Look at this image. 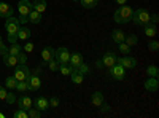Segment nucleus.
Instances as JSON below:
<instances>
[{
  "label": "nucleus",
  "mask_w": 159,
  "mask_h": 118,
  "mask_svg": "<svg viewBox=\"0 0 159 118\" xmlns=\"http://www.w3.org/2000/svg\"><path fill=\"white\" fill-rule=\"evenodd\" d=\"M132 13H134V10H132L129 5H119L118 10L115 11V15H113V21L116 24H126L132 19Z\"/></svg>",
  "instance_id": "nucleus-1"
},
{
  "label": "nucleus",
  "mask_w": 159,
  "mask_h": 118,
  "mask_svg": "<svg viewBox=\"0 0 159 118\" xmlns=\"http://www.w3.org/2000/svg\"><path fill=\"white\" fill-rule=\"evenodd\" d=\"M19 27H21V24H19L18 18L10 16V18L5 19V29H7V32H8V40H10V43H16V42H18V31H19Z\"/></svg>",
  "instance_id": "nucleus-2"
},
{
  "label": "nucleus",
  "mask_w": 159,
  "mask_h": 118,
  "mask_svg": "<svg viewBox=\"0 0 159 118\" xmlns=\"http://www.w3.org/2000/svg\"><path fill=\"white\" fill-rule=\"evenodd\" d=\"M132 22H134L135 26H145L147 22H150V13L148 10L145 8H137L134 13H132Z\"/></svg>",
  "instance_id": "nucleus-3"
},
{
  "label": "nucleus",
  "mask_w": 159,
  "mask_h": 118,
  "mask_svg": "<svg viewBox=\"0 0 159 118\" xmlns=\"http://www.w3.org/2000/svg\"><path fill=\"white\" fill-rule=\"evenodd\" d=\"M30 69L27 67L25 64H18L16 67H15V78L19 82V80H29V77H30Z\"/></svg>",
  "instance_id": "nucleus-4"
},
{
  "label": "nucleus",
  "mask_w": 159,
  "mask_h": 118,
  "mask_svg": "<svg viewBox=\"0 0 159 118\" xmlns=\"http://www.w3.org/2000/svg\"><path fill=\"white\" fill-rule=\"evenodd\" d=\"M54 59H56L59 64H65V62H69V59H70V51H69V48L61 46V48L54 50Z\"/></svg>",
  "instance_id": "nucleus-5"
},
{
  "label": "nucleus",
  "mask_w": 159,
  "mask_h": 118,
  "mask_svg": "<svg viewBox=\"0 0 159 118\" xmlns=\"http://www.w3.org/2000/svg\"><path fill=\"white\" fill-rule=\"evenodd\" d=\"M108 69H110V75L115 78L116 82H121V80H124L126 69L123 67L121 64H115V65H111V67H108Z\"/></svg>",
  "instance_id": "nucleus-6"
},
{
  "label": "nucleus",
  "mask_w": 159,
  "mask_h": 118,
  "mask_svg": "<svg viewBox=\"0 0 159 118\" xmlns=\"http://www.w3.org/2000/svg\"><path fill=\"white\" fill-rule=\"evenodd\" d=\"M116 64H121L124 69H135L137 67V59L124 54V58H116Z\"/></svg>",
  "instance_id": "nucleus-7"
},
{
  "label": "nucleus",
  "mask_w": 159,
  "mask_h": 118,
  "mask_svg": "<svg viewBox=\"0 0 159 118\" xmlns=\"http://www.w3.org/2000/svg\"><path fill=\"white\" fill-rule=\"evenodd\" d=\"M16 102H18L19 109H22V110H25V112H27L30 107H34V99H32L30 96H27V94H21V96L16 99Z\"/></svg>",
  "instance_id": "nucleus-8"
},
{
  "label": "nucleus",
  "mask_w": 159,
  "mask_h": 118,
  "mask_svg": "<svg viewBox=\"0 0 159 118\" xmlns=\"http://www.w3.org/2000/svg\"><path fill=\"white\" fill-rule=\"evenodd\" d=\"M32 10H34L32 2H29V0H19V3H18V11H19V15L27 16Z\"/></svg>",
  "instance_id": "nucleus-9"
},
{
  "label": "nucleus",
  "mask_w": 159,
  "mask_h": 118,
  "mask_svg": "<svg viewBox=\"0 0 159 118\" xmlns=\"http://www.w3.org/2000/svg\"><path fill=\"white\" fill-rule=\"evenodd\" d=\"M27 83H29V91H30V93H34V91H38L40 86H42V80H40V77H38V75H34V73H30Z\"/></svg>",
  "instance_id": "nucleus-10"
},
{
  "label": "nucleus",
  "mask_w": 159,
  "mask_h": 118,
  "mask_svg": "<svg viewBox=\"0 0 159 118\" xmlns=\"http://www.w3.org/2000/svg\"><path fill=\"white\" fill-rule=\"evenodd\" d=\"M145 89L150 91V93H156L159 89V82H157V77H148V80L145 82Z\"/></svg>",
  "instance_id": "nucleus-11"
},
{
  "label": "nucleus",
  "mask_w": 159,
  "mask_h": 118,
  "mask_svg": "<svg viewBox=\"0 0 159 118\" xmlns=\"http://www.w3.org/2000/svg\"><path fill=\"white\" fill-rule=\"evenodd\" d=\"M34 104H35V109H38L40 112H45V110H48V107H49V102H48V99H46L45 96H38Z\"/></svg>",
  "instance_id": "nucleus-12"
},
{
  "label": "nucleus",
  "mask_w": 159,
  "mask_h": 118,
  "mask_svg": "<svg viewBox=\"0 0 159 118\" xmlns=\"http://www.w3.org/2000/svg\"><path fill=\"white\" fill-rule=\"evenodd\" d=\"M13 7L11 5H8V3H5V2H0V18H10V16H13Z\"/></svg>",
  "instance_id": "nucleus-13"
},
{
  "label": "nucleus",
  "mask_w": 159,
  "mask_h": 118,
  "mask_svg": "<svg viewBox=\"0 0 159 118\" xmlns=\"http://www.w3.org/2000/svg\"><path fill=\"white\" fill-rule=\"evenodd\" d=\"M102 62H103V67H111V65L116 64V56L115 53L111 51V53H105L102 56Z\"/></svg>",
  "instance_id": "nucleus-14"
},
{
  "label": "nucleus",
  "mask_w": 159,
  "mask_h": 118,
  "mask_svg": "<svg viewBox=\"0 0 159 118\" xmlns=\"http://www.w3.org/2000/svg\"><path fill=\"white\" fill-rule=\"evenodd\" d=\"M143 31H145V35L147 37H154L157 34V26L153 24V22H147L145 26H142Z\"/></svg>",
  "instance_id": "nucleus-15"
},
{
  "label": "nucleus",
  "mask_w": 159,
  "mask_h": 118,
  "mask_svg": "<svg viewBox=\"0 0 159 118\" xmlns=\"http://www.w3.org/2000/svg\"><path fill=\"white\" fill-rule=\"evenodd\" d=\"M30 35H32V31L29 27H25V26H21L18 31V40H29Z\"/></svg>",
  "instance_id": "nucleus-16"
},
{
  "label": "nucleus",
  "mask_w": 159,
  "mask_h": 118,
  "mask_svg": "<svg viewBox=\"0 0 159 118\" xmlns=\"http://www.w3.org/2000/svg\"><path fill=\"white\" fill-rule=\"evenodd\" d=\"M52 58H54V50H52L51 46H45L42 50V59H43V64H46L48 61H51Z\"/></svg>",
  "instance_id": "nucleus-17"
},
{
  "label": "nucleus",
  "mask_w": 159,
  "mask_h": 118,
  "mask_svg": "<svg viewBox=\"0 0 159 118\" xmlns=\"http://www.w3.org/2000/svg\"><path fill=\"white\" fill-rule=\"evenodd\" d=\"M2 58H3V62H5L7 67H16V65H18V58H16V56L7 53V54H3Z\"/></svg>",
  "instance_id": "nucleus-18"
},
{
  "label": "nucleus",
  "mask_w": 159,
  "mask_h": 118,
  "mask_svg": "<svg viewBox=\"0 0 159 118\" xmlns=\"http://www.w3.org/2000/svg\"><path fill=\"white\" fill-rule=\"evenodd\" d=\"M83 62V56H81V53H73V54H70V59H69V64L72 65L73 69H76L80 64Z\"/></svg>",
  "instance_id": "nucleus-19"
},
{
  "label": "nucleus",
  "mask_w": 159,
  "mask_h": 118,
  "mask_svg": "<svg viewBox=\"0 0 159 118\" xmlns=\"http://www.w3.org/2000/svg\"><path fill=\"white\" fill-rule=\"evenodd\" d=\"M32 5H34V10H37L38 13H42V15L46 11V7H48L46 0H34Z\"/></svg>",
  "instance_id": "nucleus-20"
},
{
  "label": "nucleus",
  "mask_w": 159,
  "mask_h": 118,
  "mask_svg": "<svg viewBox=\"0 0 159 118\" xmlns=\"http://www.w3.org/2000/svg\"><path fill=\"white\" fill-rule=\"evenodd\" d=\"M69 77L72 78V82H73L75 85H81V83H83V80H84V75H83V73H80L76 69H73V70H72V73H70Z\"/></svg>",
  "instance_id": "nucleus-21"
},
{
  "label": "nucleus",
  "mask_w": 159,
  "mask_h": 118,
  "mask_svg": "<svg viewBox=\"0 0 159 118\" xmlns=\"http://www.w3.org/2000/svg\"><path fill=\"white\" fill-rule=\"evenodd\" d=\"M124 32L121 31V29H115L113 32H111V40L115 42V43H121V42H124Z\"/></svg>",
  "instance_id": "nucleus-22"
},
{
  "label": "nucleus",
  "mask_w": 159,
  "mask_h": 118,
  "mask_svg": "<svg viewBox=\"0 0 159 118\" xmlns=\"http://www.w3.org/2000/svg\"><path fill=\"white\" fill-rule=\"evenodd\" d=\"M91 102H92V106L99 107L100 104L103 102V94L100 93V91H96V93H92V94H91Z\"/></svg>",
  "instance_id": "nucleus-23"
},
{
  "label": "nucleus",
  "mask_w": 159,
  "mask_h": 118,
  "mask_svg": "<svg viewBox=\"0 0 159 118\" xmlns=\"http://www.w3.org/2000/svg\"><path fill=\"white\" fill-rule=\"evenodd\" d=\"M27 19L32 22V24H38L42 22V13H38L37 10H32L29 15H27Z\"/></svg>",
  "instance_id": "nucleus-24"
},
{
  "label": "nucleus",
  "mask_w": 159,
  "mask_h": 118,
  "mask_svg": "<svg viewBox=\"0 0 159 118\" xmlns=\"http://www.w3.org/2000/svg\"><path fill=\"white\" fill-rule=\"evenodd\" d=\"M16 83H18V80H16V78H15V75H10V77H7L5 78V88L7 89H15L16 88Z\"/></svg>",
  "instance_id": "nucleus-25"
},
{
  "label": "nucleus",
  "mask_w": 159,
  "mask_h": 118,
  "mask_svg": "<svg viewBox=\"0 0 159 118\" xmlns=\"http://www.w3.org/2000/svg\"><path fill=\"white\" fill-rule=\"evenodd\" d=\"M80 3H81V7L86 8V10H92L99 5V0H80Z\"/></svg>",
  "instance_id": "nucleus-26"
},
{
  "label": "nucleus",
  "mask_w": 159,
  "mask_h": 118,
  "mask_svg": "<svg viewBox=\"0 0 159 118\" xmlns=\"http://www.w3.org/2000/svg\"><path fill=\"white\" fill-rule=\"evenodd\" d=\"M59 70H61V73H62L64 77H69V75L72 73L73 67H72L69 62H65V64H61V65H59Z\"/></svg>",
  "instance_id": "nucleus-27"
},
{
  "label": "nucleus",
  "mask_w": 159,
  "mask_h": 118,
  "mask_svg": "<svg viewBox=\"0 0 159 118\" xmlns=\"http://www.w3.org/2000/svg\"><path fill=\"white\" fill-rule=\"evenodd\" d=\"M18 93H25V91H29V83H27V80H19L18 83H16V88H15Z\"/></svg>",
  "instance_id": "nucleus-28"
},
{
  "label": "nucleus",
  "mask_w": 159,
  "mask_h": 118,
  "mask_svg": "<svg viewBox=\"0 0 159 118\" xmlns=\"http://www.w3.org/2000/svg\"><path fill=\"white\" fill-rule=\"evenodd\" d=\"M124 43H127L129 46H135L139 43V37L134 34H129L127 37H124Z\"/></svg>",
  "instance_id": "nucleus-29"
},
{
  "label": "nucleus",
  "mask_w": 159,
  "mask_h": 118,
  "mask_svg": "<svg viewBox=\"0 0 159 118\" xmlns=\"http://www.w3.org/2000/svg\"><path fill=\"white\" fill-rule=\"evenodd\" d=\"M21 51H22V46H21L19 43H11V46L8 48V53L13 54V56H18Z\"/></svg>",
  "instance_id": "nucleus-30"
},
{
  "label": "nucleus",
  "mask_w": 159,
  "mask_h": 118,
  "mask_svg": "<svg viewBox=\"0 0 159 118\" xmlns=\"http://www.w3.org/2000/svg\"><path fill=\"white\" fill-rule=\"evenodd\" d=\"M46 65H48V69H49V70H52V72H57L61 64H59V62H57L54 58H52L51 61H48V62H46Z\"/></svg>",
  "instance_id": "nucleus-31"
},
{
  "label": "nucleus",
  "mask_w": 159,
  "mask_h": 118,
  "mask_svg": "<svg viewBox=\"0 0 159 118\" xmlns=\"http://www.w3.org/2000/svg\"><path fill=\"white\" fill-rule=\"evenodd\" d=\"M118 48H119V51H121L123 54H130V50H132V46H129V45L124 43V42L118 43Z\"/></svg>",
  "instance_id": "nucleus-32"
},
{
  "label": "nucleus",
  "mask_w": 159,
  "mask_h": 118,
  "mask_svg": "<svg viewBox=\"0 0 159 118\" xmlns=\"http://www.w3.org/2000/svg\"><path fill=\"white\" fill-rule=\"evenodd\" d=\"M147 75L148 77H157L159 75V69L156 67V65H148L147 67Z\"/></svg>",
  "instance_id": "nucleus-33"
},
{
  "label": "nucleus",
  "mask_w": 159,
  "mask_h": 118,
  "mask_svg": "<svg viewBox=\"0 0 159 118\" xmlns=\"http://www.w3.org/2000/svg\"><path fill=\"white\" fill-rule=\"evenodd\" d=\"M76 70H78L80 73H83V75H88V73L91 72L89 65H88V64H84V62H81V64H80L78 67H76Z\"/></svg>",
  "instance_id": "nucleus-34"
},
{
  "label": "nucleus",
  "mask_w": 159,
  "mask_h": 118,
  "mask_svg": "<svg viewBox=\"0 0 159 118\" xmlns=\"http://www.w3.org/2000/svg\"><path fill=\"white\" fill-rule=\"evenodd\" d=\"M27 115H29V118H40L42 116V112H40L38 109H35V107H30L27 110Z\"/></svg>",
  "instance_id": "nucleus-35"
},
{
  "label": "nucleus",
  "mask_w": 159,
  "mask_h": 118,
  "mask_svg": "<svg viewBox=\"0 0 159 118\" xmlns=\"http://www.w3.org/2000/svg\"><path fill=\"white\" fill-rule=\"evenodd\" d=\"M3 101H5L7 104H10V106H11V104H15V102H16V96L11 93V89H10L8 93H7V96H5V99H3Z\"/></svg>",
  "instance_id": "nucleus-36"
},
{
  "label": "nucleus",
  "mask_w": 159,
  "mask_h": 118,
  "mask_svg": "<svg viewBox=\"0 0 159 118\" xmlns=\"http://www.w3.org/2000/svg\"><path fill=\"white\" fill-rule=\"evenodd\" d=\"M48 102H49V107H59V104H61V101H59L57 96H51L48 99Z\"/></svg>",
  "instance_id": "nucleus-37"
},
{
  "label": "nucleus",
  "mask_w": 159,
  "mask_h": 118,
  "mask_svg": "<svg viewBox=\"0 0 159 118\" xmlns=\"http://www.w3.org/2000/svg\"><path fill=\"white\" fill-rule=\"evenodd\" d=\"M148 48H150V51L156 53V51L159 50V42H157V40H150V43H148Z\"/></svg>",
  "instance_id": "nucleus-38"
},
{
  "label": "nucleus",
  "mask_w": 159,
  "mask_h": 118,
  "mask_svg": "<svg viewBox=\"0 0 159 118\" xmlns=\"http://www.w3.org/2000/svg\"><path fill=\"white\" fill-rule=\"evenodd\" d=\"M13 116H15V118H29V115H27V112H25V110H22V109H19V110H16L15 113H13Z\"/></svg>",
  "instance_id": "nucleus-39"
},
{
  "label": "nucleus",
  "mask_w": 159,
  "mask_h": 118,
  "mask_svg": "<svg viewBox=\"0 0 159 118\" xmlns=\"http://www.w3.org/2000/svg\"><path fill=\"white\" fill-rule=\"evenodd\" d=\"M16 58H18V64H27V54L22 53V51H21Z\"/></svg>",
  "instance_id": "nucleus-40"
},
{
  "label": "nucleus",
  "mask_w": 159,
  "mask_h": 118,
  "mask_svg": "<svg viewBox=\"0 0 159 118\" xmlns=\"http://www.w3.org/2000/svg\"><path fill=\"white\" fill-rule=\"evenodd\" d=\"M34 43L32 42H27V43H25L24 45V51H25V53H32V51H34Z\"/></svg>",
  "instance_id": "nucleus-41"
},
{
  "label": "nucleus",
  "mask_w": 159,
  "mask_h": 118,
  "mask_svg": "<svg viewBox=\"0 0 159 118\" xmlns=\"http://www.w3.org/2000/svg\"><path fill=\"white\" fill-rule=\"evenodd\" d=\"M99 107H100V112H103V113H107V112H108V110L111 109V107L108 106V104H105V102H102Z\"/></svg>",
  "instance_id": "nucleus-42"
},
{
  "label": "nucleus",
  "mask_w": 159,
  "mask_h": 118,
  "mask_svg": "<svg viewBox=\"0 0 159 118\" xmlns=\"http://www.w3.org/2000/svg\"><path fill=\"white\" fill-rule=\"evenodd\" d=\"M7 93H8V89H7L5 86H0V101H3V99H5Z\"/></svg>",
  "instance_id": "nucleus-43"
},
{
  "label": "nucleus",
  "mask_w": 159,
  "mask_h": 118,
  "mask_svg": "<svg viewBox=\"0 0 159 118\" xmlns=\"http://www.w3.org/2000/svg\"><path fill=\"white\" fill-rule=\"evenodd\" d=\"M7 53H8V46L3 43L2 46H0V56H3V54H7Z\"/></svg>",
  "instance_id": "nucleus-44"
},
{
  "label": "nucleus",
  "mask_w": 159,
  "mask_h": 118,
  "mask_svg": "<svg viewBox=\"0 0 159 118\" xmlns=\"http://www.w3.org/2000/svg\"><path fill=\"white\" fill-rule=\"evenodd\" d=\"M157 21H159V16L156 15V13H154V15H150V22H153V24H157Z\"/></svg>",
  "instance_id": "nucleus-45"
},
{
  "label": "nucleus",
  "mask_w": 159,
  "mask_h": 118,
  "mask_svg": "<svg viewBox=\"0 0 159 118\" xmlns=\"http://www.w3.org/2000/svg\"><path fill=\"white\" fill-rule=\"evenodd\" d=\"M18 21H19V24H22V26H24L29 19H27V16H22V15H21V18H18Z\"/></svg>",
  "instance_id": "nucleus-46"
},
{
  "label": "nucleus",
  "mask_w": 159,
  "mask_h": 118,
  "mask_svg": "<svg viewBox=\"0 0 159 118\" xmlns=\"http://www.w3.org/2000/svg\"><path fill=\"white\" fill-rule=\"evenodd\" d=\"M96 67H99V69H100V67H103V62H102V59H97V61H96Z\"/></svg>",
  "instance_id": "nucleus-47"
},
{
  "label": "nucleus",
  "mask_w": 159,
  "mask_h": 118,
  "mask_svg": "<svg viewBox=\"0 0 159 118\" xmlns=\"http://www.w3.org/2000/svg\"><path fill=\"white\" fill-rule=\"evenodd\" d=\"M115 2H116L118 5H124V3L127 2V0H115Z\"/></svg>",
  "instance_id": "nucleus-48"
},
{
  "label": "nucleus",
  "mask_w": 159,
  "mask_h": 118,
  "mask_svg": "<svg viewBox=\"0 0 159 118\" xmlns=\"http://www.w3.org/2000/svg\"><path fill=\"white\" fill-rule=\"evenodd\" d=\"M40 73H42V67H38V69L34 72V75H38V77H40Z\"/></svg>",
  "instance_id": "nucleus-49"
},
{
  "label": "nucleus",
  "mask_w": 159,
  "mask_h": 118,
  "mask_svg": "<svg viewBox=\"0 0 159 118\" xmlns=\"http://www.w3.org/2000/svg\"><path fill=\"white\" fill-rule=\"evenodd\" d=\"M3 45V40H2V35H0V46H2Z\"/></svg>",
  "instance_id": "nucleus-50"
},
{
  "label": "nucleus",
  "mask_w": 159,
  "mask_h": 118,
  "mask_svg": "<svg viewBox=\"0 0 159 118\" xmlns=\"http://www.w3.org/2000/svg\"><path fill=\"white\" fill-rule=\"evenodd\" d=\"M0 118H5V113H2V112H0Z\"/></svg>",
  "instance_id": "nucleus-51"
},
{
  "label": "nucleus",
  "mask_w": 159,
  "mask_h": 118,
  "mask_svg": "<svg viewBox=\"0 0 159 118\" xmlns=\"http://www.w3.org/2000/svg\"><path fill=\"white\" fill-rule=\"evenodd\" d=\"M73 2H80V0H73Z\"/></svg>",
  "instance_id": "nucleus-52"
}]
</instances>
